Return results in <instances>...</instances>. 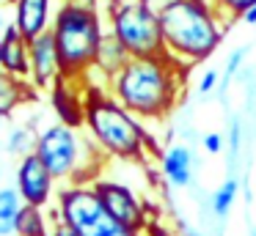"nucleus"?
I'll return each mask as SVG.
<instances>
[{"label": "nucleus", "instance_id": "f257e3e1", "mask_svg": "<svg viewBox=\"0 0 256 236\" xmlns=\"http://www.w3.org/2000/svg\"><path fill=\"white\" fill-rule=\"evenodd\" d=\"M184 85V66L168 55L130 58L127 66L108 82V93L135 118L160 121L174 113Z\"/></svg>", "mask_w": 256, "mask_h": 236}, {"label": "nucleus", "instance_id": "f03ea898", "mask_svg": "<svg viewBox=\"0 0 256 236\" xmlns=\"http://www.w3.org/2000/svg\"><path fill=\"white\" fill-rule=\"evenodd\" d=\"M166 55L184 69L210 58L226 36L228 19L210 0H160L154 5Z\"/></svg>", "mask_w": 256, "mask_h": 236}, {"label": "nucleus", "instance_id": "7ed1b4c3", "mask_svg": "<svg viewBox=\"0 0 256 236\" xmlns=\"http://www.w3.org/2000/svg\"><path fill=\"white\" fill-rule=\"evenodd\" d=\"M86 93V135L100 146L105 157L116 159H144L146 148H152V137L146 135L144 121L135 118L127 107L108 93V88L83 85Z\"/></svg>", "mask_w": 256, "mask_h": 236}, {"label": "nucleus", "instance_id": "20e7f679", "mask_svg": "<svg viewBox=\"0 0 256 236\" xmlns=\"http://www.w3.org/2000/svg\"><path fill=\"white\" fill-rule=\"evenodd\" d=\"M52 38L61 58L64 80L83 82L96 63V52L105 38V25L96 8H86L72 0H64L58 5L56 22H52Z\"/></svg>", "mask_w": 256, "mask_h": 236}, {"label": "nucleus", "instance_id": "39448f33", "mask_svg": "<svg viewBox=\"0 0 256 236\" xmlns=\"http://www.w3.org/2000/svg\"><path fill=\"white\" fill-rule=\"evenodd\" d=\"M36 157L44 162L56 181L66 184H94L100 179V165L105 154L100 151L88 135H80V129L61 124H47L39 132Z\"/></svg>", "mask_w": 256, "mask_h": 236}, {"label": "nucleus", "instance_id": "423d86ee", "mask_svg": "<svg viewBox=\"0 0 256 236\" xmlns=\"http://www.w3.org/2000/svg\"><path fill=\"white\" fill-rule=\"evenodd\" d=\"M108 33L118 38L130 58H160L166 55L160 16L152 0H118L108 14Z\"/></svg>", "mask_w": 256, "mask_h": 236}, {"label": "nucleus", "instance_id": "0eeeda50", "mask_svg": "<svg viewBox=\"0 0 256 236\" xmlns=\"http://www.w3.org/2000/svg\"><path fill=\"white\" fill-rule=\"evenodd\" d=\"M56 223L74 228L80 236H118L122 225L105 212L91 184H64L56 195Z\"/></svg>", "mask_w": 256, "mask_h": 236}, {"label": "nucleus", "instance_id": "6e6552de", "mask_svg": "<svg viewBox=\"0 0 256 236\" xmlns=\"http://www.w3.org/2000/svg\"><path fill=\"white\" fill-rule=\"evenodd\" d=\"M91 187L100 195L105 212L122 228L132 231V234H144L146 225H149V214H146V203L132 192V187L122 184V181H113V179H96Z\"/></svg>", "mask_w": 256, "mask_h": 236}, {"label": "nucleus", "instance_id": "1a4fd4ad", "mask_svg": "<svg viewBox=\"0 0 256 236\" xmlns=\"http://www.w3.org/2000/svg\"><path fill=\"white\" fill-rule=\"evenodd\" d=\"M14 187H17L25 206H36V209H47L50 201L58 195L56 179H52V173L44 168V162L36 154L17 162V168H14Z\"/></svg>", "mask_w": 256, "mask_h": 236}, {"label": "nucleus", "instance_id": "9d476101", "mask_svg": "<svg viewBox=\"0 0 256 236\" xmlns=\"http://www.w3.org/2000/svg\"><path fill=\"white\" fill-rule=\"evenodd\" d=\"M64 77L61 71V58H58V47L52 33L34 38L30 41V85L36 91H50L58 80Z\"/></svg>", "mask_w": 256, "mask_h": 236}, {"label": "nucleus", "instance_id": "9b49d317", "mask_svg": "<svg viewBox=\"0 0 256 236\" xmlns=\"http://www.w3.org/2000/svg\"><path fill=\"white\" fill-rule=\"evenodd\" d=\"M14 5V25L28 41L52 30L56 22V0H12Z\"/></svg>", "mask_w": 256, "mask_h": 236}, {"label": "nucleus", "instance_id": "f8f14e48", "mask_svg": "<svg viewBox=\"0 0 256 236\" xmlns=\"http://www.w3.org/2000/svg\"><path fill=\"white\" fill-rule=\"evenodd\" d=\"M50 102L56 110L58 121L72 129H80L86 121V93H83V82L74 80H58L50 88Z\"/></svg>", "mask_w": 256, "mask_h": 236}, {"label": "nucleus", "instance_id": "ddd939ff", "mask_svg": "<svg viewBox=\"0 0 256 236\" xmlns=\"http://www.w3.org/2000/svg\"><path fill=\"white\" fill-rule=\"evenodd\" d=\"M0 71L17 77V80H30V41L12 25L3 33V66Z\"/></svg>", "mask_w": 256, "mask_h": 236}, {"label": "nucleus", "instance_id": "4468645a", "mask_svg": "<svg viewBox=\"0 0 256 236\" xmlns=\"http://www.w3.org/2000/svg\"><path fill=\"white\" fill-rule=\"evenodd\" d=\"M160 173L174 187H190V181H193V151L182 143L168 146L160 154Z\"/></svg>", "mask_w": 256, "mask_h": 236}, {"label": "nucleus", "instance_id": "2eb2a0df", "mask_svg": "<svg viewBox=\"0 0 256 236\" xmlns=\"http://www.w3.org/2000/svg\"><path fill=\"white\" fill-rule=\"evenodd\" d=\"M36 143H39V129H34L30 124H14L3 132L0 140V154L8 159H25L30 154H36Z\"/></svg>", "mask_w": 256, "mask_h": 236}, {"label": "nucleus", "instance_id": "dca6fc26", "mask_svg": "<svg viewBox=\"0 0 256 236\" xmlns=\"http://www.w3.org/2000/svg\"><path fill=\"white\" fill-rule=\"evenodd\" d=\"M36 88L28 80H17V77L0 71V118L6 121L22 107V102L34 99Z\"/></svg>", "mask_w": 256, "mask_h": 236}, {"label": "nucleus", "instance_id": "f3484780", "mask_svg": "<svg viewBox=\"0 0 256 236\" xmlns=\"http://www.w3.org/2000/svg\"><path fill=\"white\" fill-rule=\"evenodd\" d=\"M127 60H130V52L118 44V38L113 36V33H105V38H102V44H100V52H96V63L91 71L102 74V80L110 82L113 77L127 66Z\"/></svg>", "mask_w": 256, "mask_h": 236}, {"label": "nucleus", "instance_id": "a211bd4d", "mask_svg": "<svg viewBox=\"0 0 256 236\" xmlns=\"http://www.w3.org/2000/svg\"><path fill=\"white\" fill-rule=\"evenodd\" d=\"M22 206L25 203L14 184H6L0 190V236H17V217Z\"/></svg>", "mask_w": 256, "mask_h": 236}, {"label": "nucleus", "instance_id": "6ab92c4d", "mask_svg": "<svg viewBox=\"0 0 256 236\" xmlns=\"http://www.w3.org/2000/svg\"><path fill=\"white\" fill-rule=\"evenodd\" d=\"M52 234V225L47 220L44 209H36V206H22L17 217V236H50Z\"/></svg>", "mask_w": 256, "mask_h": 236}, {"label": "nucleus", "instance_id": "aec40b11", "mask_svg": "<svg viewBox=\"0 0 256 236\" xmlns=\"http://www.w3.org/2000/svg\"><path fill=\"white\" fill-rule=\"evenodd\" d=\"M237 192H240L237 179H226L218 187L215 195H212V212H215V217H226V214L232 212L234 201H237Z\"/></svg>", "mask_w": 256, "mask_h": 236}, {"label": "nucleus", "instance_id": "412c9836", "mask_svg": "<svg viewBox=\"0 0 256 236\" xmlns=\"http://www.w3.org/2000/svg\"><path fill=\"white\" fill-rule=\"evenodd\" d=\"M210 3H212V8L220 11L226 19H242L256 0H210Z\"/></svg>", "mask_w": 256, "mask_h": 236}, {"label": "nucleus", "instance_id": "4be33fe9", "mask_svg": "<svg viewBox=\"0 0 256 236\" xmlns=\"http://www.w3.org/2000/svg\"><path fill=\"white\" fill-rule=\"evenodd\" d=\"M12 25H14V5H12V0H0V38H3V33H6Z\"/></svg>", "mask_w": 256, "mask_h": 236}, {"label": "nucleus", "instance_id": "5701e85b", "mask_svg": "<svg viewBox=\"0 0 256 236\" xmlns=\"http://www.w3.org/2000/svg\"><path fill=\"white\" fill-rule=\"evenodd\" d=\"M245 52H248L245 47H237L234 52H228V60H226V82L232 80V74L240 69V63L245 60Z\"/></svg>", "mask_w": 256, "mask_h": 236}, {"label": "nucleus", "instance_id": "b1692460", "mask_svg": "<svg viewBox=\"0 0 256 236\" xmlns=\"http://www.w3.org/2000/svg\"><path fill=\"white\" fill-rule=\"evenodd\" d=\"M218 80H220V74H218L215 69H206L198 80V93H212L218 88Z\"/></svg>", "mask_w": 256, "mask_h": 236}, {"label": "nucleus", "instance_id": "393cba45", "mask_svg": "<svg viewBox=\"0 0 256 236\" xmlns=\"http://www.w3.org/2000/svg\"><path fill=\"white\" fill-rule=\"evenodd\" d=\"M204 151L210 154H220L223 151V135H218V132H210V135H204Z\"/></svg>", "mask_w": 256, "mask_h": 236}, {"label": "nucleus", "instance_id": "a878e982", "mask_svg": "<svg viewBox=\"0 0 256 236\" xmlns=\"http://www.w3.org/2000/svg\"><path fill=\"white\" fill-rule=\"evenodd\" d=\"M50 236H80L74 228H69V225H64V223H52V234Z\"/></svg>", "mask_w": 256, "mask_h": 236}, {"label": "nucleus", "instance_id": "bb28decb", "mask_svg": "<svg viewBox=\"0 0 256 236\" xmlns=\"http://www.w3.org/2000/svg\"><path fill=\"white\" fill-rule=\"evenodd\" d=\"M228 146H232V151H237V148H240V121H234V124H232V137H228Z\"/></svg>", "mask_w": 256, "mask_h": 236}, {"label": "nucleus", "instance_id": "cd10ccee", "mask_svg": "<svg viewBox=\"0 0 256 236\" xmlns=\"http://www.w3.org/2000/svg\"><path fill=\"white\" fill-rule=\"evenodd\" d=\"M242 22H248V25H256V3L248 8V14L242 16Z\"/></svg>", "mask_w": 256, "mask_h": 236}, {"label": "nucleus", "instance_id": "c85d7f7f", "mask_svg": "<svg viewBox=\"0 0 256 236\" xmlns=\"http://www.w3.org/2000/svg\"><path fill=\"white\" fill-rule=\"evenodd\" d=\"M6 187V176H3V165H0V190Z\"/></svg>", "mask_w": 256, "mask_h": 236}, {"label": "nucleus", "instance_id": "c756f323", "mask_svg": "<svg viewBox=\"0 0 256 236\" xmlns=\"http://www.w3.org/2000/svg\"><path fill=\"white\" fill-rule=\"evenodd\" d=\"M0 66H3V38H0Z\"/></svg>", "mask_w": 256, "mask_h": 236}, {"label": "nucleus", "instance_id": "7c9ffc66", "mask_svg": "<svg viewBox=\"0 0 256 236\" xmlns=\"http://www.w3.org/2000/svg\"><path fill=\"white\" fill-rule=\"evenodd\" d=\"M3 124H6V121L0 118V140H3Z\"/></svg>", "mask_w": 256, "mask_h": 236}, {"label": "nucleus", "instance_id": "2f4dec72", "mask_svg": "<svg viewBox=\"0 0 256 236\" xmlns=\"http://www.w3.org/2000/svg\"><path fill=\"white\" fill-rule=\"evenodd\" d=\"M250 236H256V231H250Z\"/></svg>", "mask_w": 256, "mask_h": 236}]
</instances>
